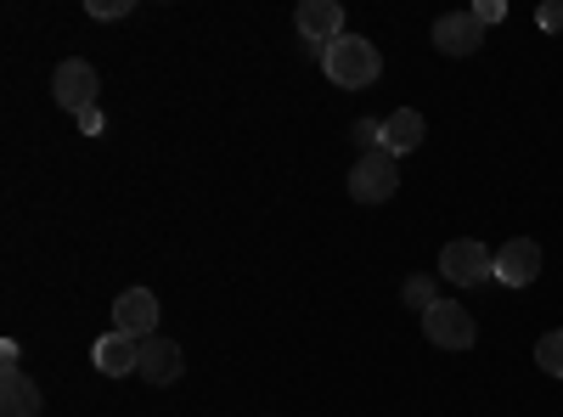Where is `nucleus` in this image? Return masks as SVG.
<instances>
[{"label": "nucleus", "instance_id": "f257e3e1", "mask_svg": "<svg viewBox=\"0 0 563 417\" xmlns=\"http://www.w3.org/2000/svg\"><path fill=\"white\" fill-rule=\"evenodd\" d=\"M321 68H327V79H333L339 90H366L372 79L384 74V57H378V45H372V40H361V34H344V40H333V45H327Z\"/></svg>", "mask_w": 563, "mask_h": 417}, {"label": "nucleus", "instance_id": "f03ea898", "mask_svg": "<svg viewBox=\"0 0 563 417\" xmlns=\"http://www.w3.org/2000/svg\"><path fill=\"white\" fill-rule=\"evenodd\" d=\"M395 187H400V158L395 153L378 147V153H361L350 164V198L355 204H389Z\"/></svg>", "mask_w": 563, "mask_h": 417}, {"label": "nucleus", "instance_id": "7ed1b4c3", "mask_svg": "<svg viewBox=\"0 0 563 417\" xmlns=\"http://www.w3.org/2000/svg\"><path fill=\"white\" fill-rule=\"evenodd\" d=\"M52 97H57V108L63 113H90L97 108V97H102V79H97V68H90L85 57H68V63H57V74H52Z\"/></svg>", "mask_w": 563, "mask_h": 417}, {"label": "nucleus", "instance_id": "20e7f679", "mask_svg": "<svg viewBox=\"0 0 563 417\" xmlns=\"http://www.w3.org/2000/svg\"><path fill=\"white\" fill-rule=\"evenodd\" d=\"M440 276L456 283V288H474V283H485V276H496V254L479 238H451L440 249Z\"/></svg>", "mask_w": 563, "mask_h": 417}, {"label": "nucleus", "instance_id": "39448f33", "mask_svg": "<svg viewBox=\"0 0 563 417\" xmlns=\"http://www.w3.org/2000/svg\"><path fill=\"white\" fill-rule=\"evenodd\" d=\"M422 333H429V344H440V350H474L479 321H474V310H467V305L440 299L429 316H422Z\"/></svg>", "mask_w": 563, "mask_h": 417}, {"label": "nucleus", "instance_id": "423d86ee", "mask_svg": "<svg viewBox=\"0 0 563 417\" xmlns=\"http://www.w3.org/2000/svg\"><path fill=\"white\" fill-rule=\"evenodd\" d=\"M294 23H299V40H305L310 57H327V45L344 40V7L339 0H305L294 12Z\"/></svg>", "mask_w": 563, "mask_h": 417}, {"label": "nucleus", "instance_id": "0eeeda50", "mask_svg": "<svg viewBox=\"0 0 563 417\" xmlns=\"http://www.w3.org/2000/svg\"><path fill=\"white\" fill-rule=\"evenodd\" d=\"M113 333L153 339V333H158V294H153V288H124V294L113 299Z\"/></svg>", "mask_w": 563, "mask_h": 417}, {"label": "nucleus", "instance_id": "6e6552de", "mask_svg": "<svg viewBox=\"0 0 563 417\" xmlns=\"http://www.w3.org/2000/svg\"><path fill=\"white\" fill-rule=\"evenodd\" d=\"M536 276H541V243L512 238V243L496 249V283H507V288H530Z\"/></svg>", "mask_w": 563, "mask_h": 417}, {"label": "nucleus", "instance_id": "1a4fd4ad", "mask_svg": "<svg viewBox=\"0 0 563 417\" xmlns=\"http://www.w3.org/2000/svg\"><path fill=\"white\" fill-rule=\"evenodd\" d=\"M135 373L147 378V384H175L180 373H186V361H180V344L175 339H164V333H153V339H141V361H135Z\"/></svg>", "mask_w": 563, "mask_h": 417}, {"label": "nucleus", "instance_id": "9d476101", "mask_svg": "<svg viewBox=\"0 0 563 417\" xmlns=\"http://www.w3.org/2000/svg\"><path fill=\"white\" fill-rule=\"evenodd\" d=\"M434 45H440L445 57H474L479 45H485V23L474 12H445L434 23Z\"/></svg>", "mask_w": 563, "mask_h": 417}, {"label": "nucleus", "instance_id": "9b49d317", "mask_svg": "<svg viewBox=\"0 0 563 417\" xmlns=\"http://www.w3.org/2000/svg\"><path fill=\"white\" fill-rule=\"evenodd\" d=\"M90 361H97V373L124 378V373H135V361H141V339H130V333H108V339H97Z\"/></svg>", "mask_w": 563, "mask_h": 417}, {"label": "nucleus", "instance_id": "f8f14e48", "mask_svg": "<svg viewBox=\"0 0 563 417\" xmlns=\"http://www.w3.org/2000/svg\"><path fill=\"white\" fill-rule=\"evenodd\" d=\"M0 417H40V389L23 378V366H0Z\"/></svg>", "mask_w": 563, "mask_h": 417}, {"label": "nucleus", "instance_id": "ddd939ff", "mask_svg": "<svg viewBox=\"0 0 563 417\" xmlns=\"http://www.w3.org/2000/svg\"><path fill=\"white\" fill-rule=\"evenodd\" d=\"M422 135H429V124H422V113L417 108H395L389 119H384V153H417L422 147Z\"/></svg>", "mask_w": 563, "mask_h": 417}, {"label": "nucleus", "instance_id": "4468645a", "mask_svg": "<svg viewBox=\"0 0 563 417\" xmlns=\"http://www.w3.org/2000/svg\"><path fill=\"white\" fill-rule=\"evenodd\" d=\"M536 361H541V373H547V378H563V328H558V333H541Z\"/></svg>", "mask_w": 563, "mask_h": 417}, {"label": "nucleus", "instance_id": "2eb2a0df", "mask_svg": "<svg viewBox=\"0 0 563 417\" xmlns=\"http://www.w3.org/2000/svg\"><path fill=\"white\" fill-rule=\"evenodd\" d=\"M406 305H411L417 316H429V310L440 305V288H434V276H411V283H406Z\"/></svg>", "mask_w": 563, "mask_h": 417}, {"label": "nucleus", "instance_id": "dca6fc26", "mask_svg": "<svg viewBox=\"0 0 563 417\" xmlns=\"http://www.w3.org/2000/svg\"><path fill=\"white\" fill-rule=\"evenodd\" d=\"M350 142H355V153H378L384 147V119H355Z\"/></svg>", "mask_w": 563, "mask_h": 417}, {"label": "nucleus", "instance_id": "f3484780", "mask_svg": "<svg viewBox=\"0 0 563 417\" xmlns=\"http://www.w3.org/2000/svg\"><path fill=\"white\" fill-rule=\"evenodd\" d=\"M135 0H90V18H130Z\"/></svg>", "mask_w": 563, "mask_h": 417}, {"label": "nucleus", "instance_id": "a211bd4d", "mask_svg": "<svg viewBox=\"0 0 563 417\" xmlns=\"http://www.w3.org/2000/svg\"><path fill=\"white\" fill-rule=\"evenodd\" d=\"M536 23H541L547 34H552V29H563V0H547V7L536 12Z\"/></svg>", "mask_w": 563, "mask_h": 417}, {"label": "nucleus", "instance_id": "6ab92c4d", "mask_svg": "<svg viewBox=\"0 0 563 417\" xmlns=\"http://www.w3.org/2000/svg\"><path fill=\"white\" fill-rule=\"evenodd\" d=\"M474 18H479V23H501V18H507V7H501V0H479Z\"/></svg>", "mask_w": 563, "mask_h": 417}, {"label": "nucleus", "instance_id": "aec40b11", "mask_svg": "<svg viewBox=\"0 0 563 417\" xmlns=\"http://www.w3.org/2000/svg\"><path fill=\"white\" fill-rule=\"evenodd\" d=\"M79 130H90V135H102V108H90V113H79Z\"/></svg>", "mask_w": 563, "mask_h": 417}]
</instances>
